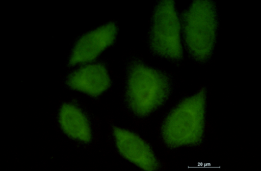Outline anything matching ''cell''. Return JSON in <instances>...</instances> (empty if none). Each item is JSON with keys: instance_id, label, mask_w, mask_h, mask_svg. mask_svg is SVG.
<instances>
[{"instance_id": "3", "label": "cell", "mask_w": 261, "mask_h": 171, "mask_svg": "<svg viewBox=\"0 0 261 171\" xmlns=\"http://www.w3.org/2000/svg\"><path fill=\"white\" fill-rule=\"evenodd\" d=\"M184 46L189 57L200 65L212 59L217 42L220 20L213 0H195L180 15Z\"/></svg>"}, {"instance_id": "6", "label": "cell", "mask_w": 261, "mask_h": 171, "mask_svg": "<svg viewBox=\"0 0 261 171\" xmlns=\"http://www.w3.org/2000/svg\"><path fill=\"white\" fill-rule=\"evenodd\" d=\"M120 27L110 20L79 35L69 50L66 65L69 68L98 60L107 49L116 45Z\"/></svg>"}, {"instance_id": "8", "label": "cell", "mask_w": 261, "mask_h": 171, "mask_svg": "<svg viewBox=\"0 0 261 171\" xmlns=\"http://www.w3.org/2000/svg\"><path fill=\"white\" fill-rule=\"evenodd\" d=\"M110 136L122 158L140 169L154 171L161 169V161L151 145L135 130L110 123Z\"/></svg>"}, {"instance_id": "7", "label": "cell", "mask_w": 261, "mask_h": 171, "mask_svg": "<svg viewBox=\"0 0 261 171\" xmlns=\"http://www.w3.org/2000/svg\"><path fill=\"white\" fill-rule=\"evenodd\" d=\"M114 85L109 63L105 59L75 66L63 78L64 89L82 93L95 101H99Z\"/></svg>"}, {"instance_id": "2", "label": "cell", "mask_w": 261, "mask_h": 171, "mask_svg": "<svg viewBox=\"0 0 261 171\" xmlns=\"http://www.w3.org/2000/svg\"><path fill=\"white\" fill-rule=\"evenodd\" d=\"M207 88L179 99L162 119L160 139L170 150L201 146L205 139Z\"/></svg>"}, {"instance_id": "5", "label": "cell", "mask_w": 261, "mask_h": 171, "mask_svg": "<svg viewBox=\"0 0 261 171\" xmlns=\"http://www.w3.org/2000/svg\"><path fill=\"white\" fill-rule=\"evenodd\" d=\"M55 123L59 132L79 146L90 147L96 140V119L79 98H71L59 104Z\"/></svg>"}, {"instance_id": "1", "label": "cell", "mask_w": 261, "mask_h": 171, "mask_svg": "<svg viewBox=\"0 0 261 171\" xmlns=\"http://www.w3.org/2000/svg\"><path fill=\"white\" fill-rule=\"evenodd\" d=\"M124 72V108L135 120L146 122L171 98L173 77L137 55L126 59Z\"/></svg>"}, {"instance_id": "4", "label": "cell", "mask_w": 261, "mask_h": 171, "mask_svg": "<svg viewBox=\"0 0 261 171\" xmlns=\"http://www.w3.org/2000/svg\"><path fill=\"white\" fill-rule=\"evenodd\" d=\"M147 46L153 56L176 66L182 65L184 49L180 18L174 0H160L150 17Z\"/></svg>"}]
</instances>
